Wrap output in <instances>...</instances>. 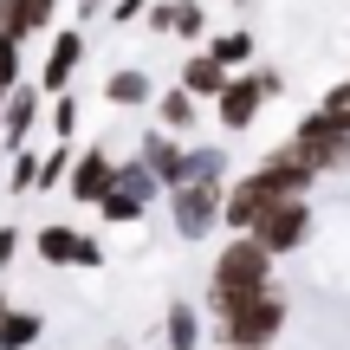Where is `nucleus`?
<instances>
[{
    "mask_svg": "<svg viewBox=\"0 0 350 350\" xmlns=\"http://www.w3.org/2000/svg\"><path fill=\"white\" fill-rule=\"evenodd\" d=\"M253 72H260V91H266V98H286V78H279L273 65H253Z\"/></svg>",
    "mask_w": 350,
    "mask_h": 350,
    "instance_id": "29",
    "label": "nucleus"
},
{
    "mask_svg": "<svg viewBox=\"0 0 350 350\" xmlns=\"http://www.w3.org/2000/svg\"><path fill=\"white\" fill-rule=\"evenodd\" d=\"M201 52H208L221 72H247V65H253V33H214Z\"/></svg>",
    "mask_w": 350,
    "mask_h": 350,
    "instance_id": "16",
    "label": "nucleus"
},
{
    "mask_svg": "<svg viewBox=\"0 0 350 350\" xmlns=\"http://www.w3.org/2000/svg\"><path fill=\"white\" fill-rule=\"evenodd\" d=\"M39 111H46V91L39 85H13L7 98H0V150H26V137L39 130Z\"/></svg>",
    "mask_w": 350,
    "mask_h": 350,
    "instance_id": "8",
    "label": "nucleus"
},
{
    "mask_svg": "<svg viewBox=\"0 0 350 350\" xmlns=\"http://www.w3.org/2000/svg\"><path fill=\"white\" fill-rule=\"evenodd\" d=\"M312 227H318V208L299 195V201H273V208L253 221V240H260L273 260H286V253H299L305 240H312Z\"/></svg>",
    "mask_w": 350,
    "mask_h": 350,
    "instance_id": "5",
    "label": "nucleus"
},
{
    "mask_svg": "<svg viewBox=\"0 0 350 350\" xmlns=\"http://www.w3.org/2000/svg\"><path fill=\"white\" fill-rule=\"evenodd\" d=\"M227 78H234V72H221L208 52H195V59H182V78H175V85H182L195 104H214V98L227 91Z\"/></svg>",
    "mask_w": 350,
    "mask_h": 350,
    "instance_id": "12",
    "label": "nucleus"
},
{
    "mask_svg": "<svg viewBox=\"0 0 350 350\" xmlns=\"http://www.w3.org/2000/svg\"><path fill=\"white\" fill-rule=\"evenodd\" d=\"M104 104H117V111L156 104V85H150V72H137V65H117V72L104 78Z\"/></svg>",
    "mask_w": 350,
    "mask_h": 350,
    "instance_id": "14",
    "label": "nucleus"
},
{
    "mask_svg": "<svg viewBox=\"0 0 350 350\" xmlns=\"http://www.w3.org/2000/svg\"><path fill=\"white\" fill-rule=\"evenodd\" d=\"M169 33H175V39H201V33H208V7H201V0H175Z\"/></svg>",
    "mask_w": 350,
    "mask_h": 350,
    "instance_id": "22",
    "label": "nucleus"
},
{
    "mask_svg": "<svg viewBox=\"0 0 350 350\" xmlns=\"http://www.w3.org/2000/svg\"><path fill=\"white\" fill-rule=\"evenodd\" d=\"M143 214L150 208H143L137 195H124V188H111V195L98 201V221H111V227H130V221H143Z\"/></svg>",
    "mask_w": 350,
    "mask_h": 350,
    "instance_id": "20",
    "label": "nucleus"
},
{
    "mask_svg": "<svg viewBox=\"0 0 350 350\" xmlns=\"http://www.w3.org/2000/svg\"><path fill=\"white\" fill-rule=\"evenodd\" d=\"M286 150L299 156V163L318 175V182H325V175H350V130H344V124H331L325 111L305 117V124L286 137Z\"/></svg>",
    "mask_w": 350,
    "mask_h": 350,
    "instance_id": "3",
    "label": "nucleus"
},
{
    "mask_svg": "<svg viewBox=\"0 0 350 350\" xmlns=\"http://www.w3.org/2000/svg\"><path fill=\"white\" fill-rule=\"evenodd\" d=\"M143 20H150V33H169V20H175V0H156V7L143 13Z\"/></svg>",
    "mask_w": 350,
    "mask_h": 350,
    "instance_id": "28",
    "label": "nucleus"
},
{
    "mask_svg": "<svg viewBox=\"0 0 350 350\" xmlns=\"http://www.w3.org/2000/svg\"><path fill=\"white\" fill-rule=\"evenodd\" d=\"M20 240H26V234H20V227H13V221L0 227V273H7V266L20 260Z\"/></svg>",
    "mask_w": 350,
    "mask_h": 350,
    "instance_id": "26",
    "label": "nucleus"
},
{
    "mask_svg": "<svg viewBox=\"0 0 350 350\" xmlns=\"http://www.w3.org/2000/svg\"><path fill=\"white\" fill-rule=\"evenodd\" d=\"M33 253L46 266H104V247L91 234H78V227H65V221L39 227V234H33Z\"/></svg>",
    "mask_w": 350,
    "mask_h": 350,
    "instance_id": "7",
    "label": "nucleus"
},
{
    "mask_svg": "<svg viewBox=\"0 0 350 350\" xmlns=\"http://www.w3.org/2000/svg\"><path fill=\"white\" fill-rule=\"evenodd\" d=\"M163 350H201V305L195 299H169V312H163Z\"/></svg>",
    "mask_w": 350,
    "mask_h": 350,
    "instance_id": "13",
    "label": "nucleus"
},
{
    "mask_svg": "<svg viewBox=\"0 0 350 350\" xmlns=\"http://www.w3.org/2000/svg\"><path fill=\"white\" fill-rule=\"evenodd\" d=\"M240 7H247V0H240Z\"/></svg>",
    "mask_w": 350,
    "mask_h": 350,
    "instance_id": "32",
    "label": "nucleus"
},
{
    "mask_svg": "<svg viewBox=\"0 0 350 350\" xmlns=\"http://www.w3.org/2000/svg\"><path fill=\"white\" fill-rule=\"evenodd\" d=\"M318 111H325L331 124H344V130H350V78H344V85H331V91H325V104H318Z\"/></svg>",
    "mask_w": 350,
    "mask_h": 350,
    "instance_id": "25",
    "label": "nucleus"
},
{
    "mask_svg": "<svg viewBox=\"0 0 350 350\" xmlns=\"http://www.w3.org/2000/svg\"><path fill=\"white\" fill-rule=\"evenodd\" d=\"M137 163L156 175V182H163V195L169 188H182L188 182V143H175L169 130H150V137L137 143Z\"/></svg>",
    "mask_w": 350,
    "mask_h": 350,
    "instance_id": "11",
    "label": "nucleus"
},
{
    "mask_svg": "<svg viewBox=\"0 0 350 350\" xmlns=\"http://www.w3.org/2000/svg\"><path fill=\"white\" fill-rule=\"evenodd\" d=\"M111 182H117V156H111V150L98 143V150H78V156H72V175H65V195H72V201H85V208H98V201L111 195Z\"/></svg>",
    "mask_w": 350,
    "mask_h": 350,
    "instance_id": "9",
    "label": "nucleus"
},
{
    "mask_svg": "<svg viewBox=\"0 0 350 350\" xmlns=\"http://www.w3.org/2000/svg\"><path fill=\"white\" fill-rule=\"evenodd\" d=\"M150 7H156V0H111V20H117V26H130V20H143Z\"/></svg>",
    "mask_w": 350,
    "mask_h": 350,
    "instance_id": "27",
    "label": "nucleus"
},
{
    "mask_svg": "<svg viewBox=\"0 0 350 350\" xmlns=\"http://www.w3.org/2000/svg\"><path fill=\"white\" fill-rule=\"evenodd\" d=\"M13 85H20V39L0 33V98H7Z\"/></svg>",
    "mask_w": 350,
    "mask_h": 350,
    "instance_id": "24",
    "label": "nucleus"
},
{
    "mask_svg": "<svg viewBox=\"0 0 350 350\" xmlns=\"http://www.w3.org/2000/svg\"><path fill=\"white\" fill-rule=\"evenodd\" d=\"M169 221H175V240H208L214 227H221V201H227V182H208V175H195V182L169 188Z\"/></svg>",
    "mask_w": 350,
    "mask_h": 350,
    "instance_id": "4",
    "label": "nucleus"
},
{
    "mask_svg": "<svg viewBox=\"0 0 350 350\" xmlns=\"http://www.w3.org/2000/svg\"><path fill=\"white\" fill-rule=\"evenodd\" d=\"M72 137H78V98L59 91V98H52V143H72Z\"/></svg>",
    "mask_w": 350,
    "mask_h": 350,
    "instance_id": "23",
    "label": "nucleus"
},
{
    "mask_svg": "<svg viewBox=\"0 0 350 350\" xmlns=\"http://www.w3.org/2000/svg\"><path fill=\"white\" fill-rule=\"evenodd\" d=\"M52 7H59V0H33V13H39V33L52 26Z\"/></svg>",
    "mask_w": 350,
    "mask_h": 350,
    "instance_id": "31",
    "label": "nucleus"
},
{
    "mask_svg": "<svg viewBox=\"0 0 350 350\" xmlns=\"http://www.w3.org/2000/svg\"><path fill=\"white\" fill-rule=\"evenodd\" d=\"M104 7H111V0H78V26H85V20H98Z\"/></svg>",
    "mask_w": 350,
    "mask_h": 350,
    "instance_id": "30",
    "label": "nucleus"
},
{
    "mask_svg": "<svg viewBox=\"0 0 350 350\" xmlns=\"http://www.w3.org/2000/svg\"><path fill=\"white\" fill-rule=\"evenodd\" d=\"M0 33H7V39H33L39 33L33 0H0Z\"/></svg>",
    "mask_w": 350,
    "mask_h": 350,
    "instance_id": "19",
    "label": "nucleus"
},
{
    "mask_svg": "<svg viewBox=\"0 0 350 350\" xmlns=\"http://www.w3.org/2000/svg\"><path fill=\"white\" fill-rule=\"evenodd\" d=\"M72 143H52V150L46 156H39V188H33V195H52V188H65V175H72Z\"/></svg>",
    "mask_w": 350,
    "mask_h": 350,
    "instance_id": "18",
    "label": "nucleus"
},
{
    "mask_svg": "<svg viewBox=\"0 0 350 350\" xmlns=\"http://www.w3.org/2000/svg\"><path fill=\"white\" fill-rule=\"evenodd\" d=\"M260 111H266V91H260V72L247 65V72H234V78H227V91L214 98V117H221V130H234V137H240V130L260 124Z\"/></svg>",
    "mask_w": 350,
    "mask_h": 350,
    "instance_id": "6",
    "label": "nucleus"
},
{
    "mask_svg": "<svg viewBox=\"0 0 350 350\" xmlns=\"http://www.w3.org/2000/svg\"><path fill=\"white\" fill-rule=\"evenodd\" d=\"M39 188V156L33 150H13V163H7V195H33Z\"/></svg>",
    "mask_w": 350,
    "mask_h": 350,
    "instance_id": "21",
    "label": "nucleus"
},
{
    "mask_svg": "<svg viewBox=\"0 0 350 350\" xmlns=\"http://www.w3.org/2000/svg\"><path fill=\"white\" fill-rule=\"evenodd\" d=\"M78 65H85V33H78V26H59V33H52V52H46V72H39V91H46V98L72 91Z\"/></svg>",
    "mask_w": 350,
    "mask_h": 350,
    "instance_id": "10",
    "label": "nucleus"
},
{
    "mask_svg": "<svg viewBox=\"0 0 350 350\" xmlns=\"http://www.w3.org/2000/svg\"><path fill=\"white\" fill-rule=\"evenodd\" d=\"M266 286H279L273 279V253L253 234H234L214 253V273H208V318H227L234 305H247L253 292H266Z\"/></svg>",
    "mask_w": 350,
    "mask_h": 350,
    "instance_id": "1",
    "label": "nucleus"
},
{
    "mask_svg": "<svg viewBox=\"0 0 350 350\" xmlns=\"http://www.w3.org/2000/svg\"><path fill=\"white\" fill-rule=\"evenodd\" d=\"M156 117H163L169 137H188V130H195V117H201V104L188 98L182 85H169V91H156Z\"/></svg>",
    "mask_w": 350,
    "mask_h": 350,
    "instance_id": "15",
    "label": "nucleus"
},
{
    "mask_svg": "<svg viewBox=\"0 0 350 350\" xmlns=\"http://www.w3.org/2000/svg\"><path fill=\"white\" fill-rule=\"evenodd\" d=\"M286 318H292L286 292L266 286V292H253L247 305H234L227 318H214V331H221V350H273L279 331H286Z\"/></svg>",
    "mask_w": 350,
    "mask_h": 350,
    "instance_id": "2",
    "label": "nucleus"
},
{
    "mask_svg": "<svg viewBox=\"0 0 350 350\" xmlns=\"http://www.w3.org/2000/svg\"><path fill=\"white\" fill-rule=\"evenodd\" d=\"M111 188H124V195H137L143 208H150V201H163V182H156V175L143 169L137 156H130V163H117V182H111Z\"/></svg>",
    "mask_w": 350,
    "mask_h": 350,
    "instance_id": "17",
    "label": "nucleus"
}]
</instances>
